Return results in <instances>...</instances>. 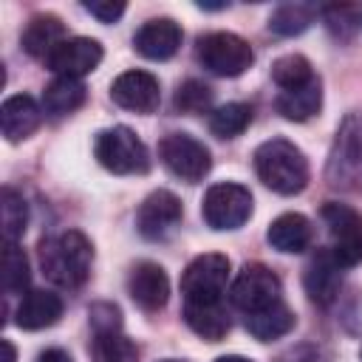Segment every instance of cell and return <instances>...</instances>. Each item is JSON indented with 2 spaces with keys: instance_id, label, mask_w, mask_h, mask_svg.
<instances>
[{
  "instance_id": "cell-2",
  "label": "cell",
  "mask_w": 362,
  "mask_h": 362,
  "mask_svg": "<svg viewBox=\"0 0 362 362\" xmlns=\"http://www.w3.org/2000/svg\"><path fill=\"white\" fill-rule=\"evenodd\" d=\"M252 161H255L257 178L277 195H297L308 184V161L303 150L288 139L263 141L255 150Z\"/></svg>"
},
{
  "instance_id": "cell-6",
  "label": "cell",
  "mask_w": 362,
  "mask_h": 362,
  "mask_svg": "<svg viewBox=\"0 0 362 362\" xmlns=\"http://www.w3.org/2000/svg\"><path fill=\"white\" fill-rule=\"evenodd\" d=\"M325 226H328V249L339 260L342 269L359 266L362 263V212H356L348 204L328 201L320 209Z\"/></svg>"
},
{
  "instance_id": "cell-8",
  "label": "cell",
  "mask_w": 362,
  "mask_h": 362,
  "mask_svg": "<svg viewBox=\"0 0 362 362\" xmlns=\"http://www.w3.org/2000/svg\"><path fill=\"white\" fill-rule=\"evenodd\" d=\"M229 280V257L209 252L189 260L181 274V294L184 303H221Z\"/></svg>"
},
{
  "instance_id": "cell-9",
  "label": "cell",
  "mask_w": 362,
  "mask_h": 362,
  "mask_svg": "<svg viewBox=\"0 0 362 362\" xmlns=\"http://www.w3.org/2000/svg\"><path fill=\"white\" fill-rule=\"evenodd\" d=\"M201 215H204L206 226H212L218 232L238 229L252 215V192L243 184H232V181L212 184L204 195Z\"/></svg>"
},
{
  "instance_id": "cell-30",
  "label": "cell",
  "mask_w": 362,
  "mask_h": 362,
  "mask_svg": "<svg viewBox=\"0 0 362 362\" xmlns=\"http://www.w3.org/2000/svg\"><path fill=\"white\" fill-rule=\"evenodd\" d=\"M272 79L283 88V90H291V88H303L314 79V71H311V62L303 57V54H286L280 59H274L272 65Z\"/></svg>"
},
{
  "instance_id": "cell-16",
  "label": "cell",
  "mask_w": 362,
  "mask_h": 362,
  "mask_svg": "<svg viewBox=\"0 0 362 362\" xmlns=\"http://www.w3.org/2000/svg\"><path fill=\"white\" fill-rule=\"evenodd\" d=\"M181 25L170 17H156L147 20L136 37H133V48L147 57V59H170L178 48H181Z\"/></svg>"
},
{
  "instance_id": "cell-32",
  "label": "cell",
  "mask_w": 362,
  "mask_h": 362,
  "mask_svg": "<svg viewBox=\"0 0 362 362\" xmlns=\"http://www.w3.org/2000/svg\"><path fill=\"white\" fill-rule=\"evenodd\" d=\"M88 320L93 334L99 331H122V311L113 303H93L88 308Z\"/></svg>"
},
{
  "instance_id": "cell-10",
  "label": "cell",
  "mask_w": 362,
  "mask_h": 362,
  "mask_svg": "<svg viewBox=\"0 0 362 362\" xmlns=\"http://www.w3.org/2000/svg\"><path fill=\"white\" fill-rule=\"evenodd\" d=\"M158 158L175 178L187 184L201 181L212 167L209 150L204 147V141L192 139L189 133H167L158 141Z\"/></svg>"
},
{
  "instance_id": "cell-29",
  "label": "cell",
  "mask_w": 362,
  "mask_h": 362,
  "mask_svg": "<svg viewBox=\"0 0 362 362\" xmlns=\"http://www.w3.org/2000/svg\"><path fill=\"white\" fill-rule=\"evenodd\" d=\"M31 283L28 257L17 243H6L3 249V288L6 294H25Z\"/></svg>"
},
{
  "instance_id": "cell-3",
  "label": "cell",
  "mask_w": 362,
  "mask_h": 362,
  "mask_svg": "<svg viewBox=\"0 0 362 362\" xmlns=\"http://www.w3.org/2000/svg\"><path fill=\"white\" fill-rule=\"evenodd\" d=\"M93 156L113 175H141L150 170V153L144 141L124 124L99 130L93 139Z\"/></svg>"
},
{
  "instance_id": "cell-5",
  "label": "cell",
  "mask_w": 362,
  "mask_h": 362,
  "mask_svg": "<svg viewBox=\"0 0 362 362\" xmlns=\"http://www.w3.org/2000/svg\"><path fill=\"white\" fill-rule=\"evenodd\" d=\"M195 59L215 76H240L252 62V45L232 31H212L198 37Z\"/></svg>"
},
{
  "instance_id": "cell-22",
  "label": "cell",
  "mask_w": 362,
  "mask_h": 362,
  "mask_svg": "<svg viewBox=\"0 0 362 362\" xmlns=\"http://www.w3.org/2000/svg\"><path fill=\"white\" fill-rule=\"evenodd\" d=\"M277 113L288 122H305L311 119L320 105H322V85H320V76H314L308 85L303 88H291V90H280L277 96Z\"/></svg>"
},
{
  "instance_id": "cell-23",
  "label": "cell",
  "mask_w": 362,
  "mask_h": 362,
  "mask_svg": "<svg viewBox=\"0 0 362 362\" xmlns=\"http://www.w3.org/2000/svg\"><path fill=\"white\" fill-rule=\"evenodd\" d=\"M85 99H88V88L82 85V79L57 76L42 90V110L51 116H65V113L79 110Z\"/></svg>"
},
{
  "instance_id": "cell-27",
  "label": "cell",
  "mask_w": 362,
  "mask_h": 362,
  "mask_svg": "<svg viewBox=\"0 0 362 362\" xmlns=\"http://www.w3.org/2000/svg\"><path fill=\"white\" fill-rule=\"evenodd\" d=\"M252 122V107L246 102H226L209 116V130L218 139H235L240 136Z\"/></svg>"
},
{
  "instance_id": "cell-31",
  "label": "cell",
  "mask_w": 362,
  "mask_h": 362,
  "mask_svg": "<svg viewBox=\"0 0 362 362\" xmlns=\"http://www.w3.org/2000/svg\"><path fill=\"white\" fill-rule=\"evenodd\" d=\"M212 105V88L198 82V79H187L184 85H178L175 90V107L184 113H204Z\"/></svg>"
},
{
  "instance_id": "cell-35",
  "label": "cell",
  "mask_w": 362,
  "mask_h": 362,
  "mask_svg": "<svg viewBox=\"0 0 362 362\" xmlns=\"http://www.w3.org/2000/svg\"><path fill=\"white\" fill-rule=\"evenodd\" d=\"M0 348H3V362H17V354H14V345H11L8 339H3V342H0Z\"/></svg>"
},
{
  "instance_id": "cell-11",
  "label": "cell",
  "mask_w": 362,
  "mask_h": 362,
  "mask_svg": "<svg viewBox=\"0 0 362 362\" xmlns=\"http://www.w3.org/2000/svg\"><path fill=\"white\" fill-rule=\"evenodd\" d=\"M181 215H184V206L178 195H173L170 189H156L139 204L136 229L147 240H161L181 223Z\"/></svg>"
},
{
  "instance_id": "cell-14",
  "label": "cell",
  "mask_w": 362,
  "mask_h": 362,
  "mask_svg": "<svg viewBox=\"0 0 362 362\" xmlns=\"http://www.w3.org/2000/svg\"><path fill=\"white\" fill-rule=\"evenodd\" d=\"M127 294L130 300L141 308V311H158L167 305L170 297V277L167 272L153 263V260H141L130 269L127 277Z\"/></svg>"
},
{
  "instance_id": "cell-26",
  "label": "cell",
  "mask_w": 362,
  "mask_h": 362,
  "mask_svg": "<svg viewBox=\"0 0 362 362\" xmlns=\"http://www.w3.org/2000/svg\"><path fill=\"white\" fill-rule=\"evenodd\" d=\"M317 8L305 6V3H283L269 14V31L280 34V37H297L303 34L311 23H314Z\"/></svg>"
},
{
  "instance_id": "cell-20",
  "label": "cell",
  "mask_w": 362,
  "mask_h": 362,
  "mask_svg": "<svg viewBox=\"0 0 362 362\" xmlns=\"http://www.w3.org/2000/svg\"><path fill=\"white\" fill-rule=\"evenodd\" d=\"M62 40H68V37H65V25H62L59 17H54V14H34V17L28 20L23 37H20V45H23V51H25L28 57H37V59L45 62V57H48Z\"/></svg>"
},
{
  "instance_id": "cell-38",
  "label": "cell",
  "mask_w": 362,
  "mask_h": 362,
  "mask_svg": "<svg viewBox=\"0 0 362 362\" xmlns=\"http://www.w3.org/2000/svg\"><path fill=\"white\" fill-rule=\"evenodd\" d=\"M359 356H362V351H359Z\"/></svg>"
},
{
  "instance_id": "cell-36",
  "label": "cell",
  "mask_w": 362,
  "mask_h": 362,
  "mask_svg": "<svg viewBox=\"0 0 362 362\" xmlns=\"http://www.w3.org/2000/svg\"><path fill=\"white\" fill-rule=\"evenodd\" d=\"M215 362H252V359H246V356H238V354H229V356H218Z\"/></svg>"
},
{
  "instance_id": "cell-34",
  "label": "cell",
  "mask_w": 362,
  "mask_h": 362,
  "mask_svg": "<svg viewBox=\"0 0 362 362\" xmlns=\"http://www.w3.org/2000/svg\"><path fill=\"white\" fill-rule=\"evenodd\" d=\"M37 362H74V359H71L68 351H62V348H48V351H42V354L37 356Z\"/></svg>"
},
{
  "instance_id": "cell-13",
  "label": "cell",
  "mask_w": 362,
  "mask_h": 362,
  "mask_svg": "<svg viewBox=\"0 0 362 362\" xmlns=\"http://www.w3.org/2000/svg\"><path fill=\"white\" fill-rule=\"evenodd\" d=\"M110 99L133 113H153L161 102V85L150 71H124L110 85Z\"/></svg>"
},
{
  "instance_id": "cell-18",
  "label": "cell",
  "mask_w": 362,
  "mask_h": 362,
  "mask_svg": "<svg viewBox=\"0 0 362 362\" xmlns=\"http://www.w3.org/2000/svg\"><path fill=\"white\" fill-rule=\"evenodd\" d=\"M311 238H314L311 221L300 212H283L266 229V240L272 243V249L286 252V255L305 252L311 246Z\"/></svg>"
},
{
  "instance_id": "cell-25",
  "label": "cell",
  "mask_w": 362,
  "mask_h": 362,
  "mask_svg": "<svg viewBox=\"0 0 362 362\" xmlns=\"http://www.w3.org/2000/svg\"><path fill=\"white\" fill-rule=\"evenodd\" d=\"M93 362H139V348L122 331H99L90 339Z\"/></svg>"
},
{
  "instance_id": "cell-19",
  "label": "cell",
  "mask_w": 362,
  "mask_h": 362,
  "mask_svg": "<svg viewBox=\"0 0 362 362\" xmlns=\"http://www.w3.org/2000/svg\"><path fill=\"white\" fill-rule=\"evenodd\" d=\"M62 317V300L54 291L45 288H31L23 294L17 311H14V322L25 331H40L54 325Z\"/></svg>"
},
{
  "instance_id": "cell-28",
  "label": "cell",
  "mask_w": 362,
  "mask_h": 362,
  "mask_svg": "<svg viewBox=\"0 0 362 362\" xmlns=\"http://www.w3.org/2000/svg\"><path fill=\"white\" fill-rule=\"evenodd\" d=\"M0 212H3V238L6 243H17L28 223V206L23 195L11 187H3L0 192Z\"/></svg>"
},
{
  "instance_id": "cell-1",
  "label": "cell",
  "mask_w": 362,
  "mask_h": 362,
  "mask_svg": "<svg viewBox=\"0 0 362 362\" xmlns=\"http://www.w3.org/2000/svg\"><path fill=\"white\" fill-rule=\"evenodd\" d=\"M37 255H40L42 274L59 288H79L90 274L93 246L76 229L42 238L37 246Z\"/></svg>"
},
{
  "instance_id": "cell-33",
  "label": "cell",
  "mask_w": 362,
  "mask_h": 362,
  "mask_svg": "<svg viewBox=\"0 0 362 362\" xmlns=\"http://www.w3.org/2000/svg\"><path fill=\"white\" fill-rule=\"evenodd\" d=\"M82 8L88 14H93L99 23H116L124 14V3L122 0H88V3H82Z\"/></svg>"
},
{
  "instance_id": "cell-37",
  "label": "cell",
  "mask_w": 362,
  "mask_h": 362,
  "mask_svg": "<svg viewBox=\"0 0 362 362\" xmlns=\"http://www.w3.org/2000/svg\"><path fill=\"white\" fill-rule=\"evenodd\" d=\"M161 362H184V359H161Z\"/></svg>"
},
{
  "instance_id": "cell-7",
  "label": "cell",
  "mask_w": 362,
  "mask_h": 362,
  "mask_svg": "<svg viewBox=\"0 0 362 362\" xmlns=\"http://www.w3.org/2000/svg\"><path fill=\"white\" fill-rule=\"evenodd\" d=\"M229 300L243 314H255L283 300V283L266 263H246L229 286Z\"/></svg>"
},
{
  "instance_id": "cell-24",
  "label": "cell",
  "mask_w": 362,
  "mask_h": 362,
  "mask_svg": "<svg viewBox=\"0 0 362 362\" xmlns=\"http://www.w3.org/2000/svg\"><path fill=\"white\" fill-rule=\"evenodd\" d=\"M294 311L280 300L263 311H255V314H246V331L260 339V342H272V339H280L286 337L291 328H294Z\"/></svg>"
},
{
  "instance_id": "cell-12",
  "label": "cell",
  "mask_w": 362,
  "mask_h": 362,
  "mask_svg": "<svg viewBox=\"0 0 362 362\" xmlns=\"http://www.w3.org/2000/svg\"><path fill=\"white\" fill-rule=\"evenodd\" d=\"M102 57H105V51H102V45L96 40H90V37H68L45 57V68L54 71L57 76L82 79L85 74L99 68Z\"/></svg>"
},
{
  "instance_id": "cell-21",
  "label": "cell",
  "mask_w": 362,
  "mask_h": 362,
  "mask_svg": "<svg viewBox=\"0 0 362 362\" xmlns=\"http://www.w3.org/2000/svg\"><path fill=\"white\" fill-rule=\"evenodd\" d=\"M184 322L206 342H221L229 334V314L223 303H184Z\"/></svg>"
},
{
  "instance_id": "cell-17",
  "label": "cell",
  "mask_w": 362,
  "mask_h": 362,
  "mask_svg": "<svg viewBox=\"0 0 362 362\" xmlns=\"http://www.w3.org/2000/svg\"><path fill=\"white\" fill-rule=\"evenodd\" d=\"M42 122V107L28 96V93H17L8 96L0 105V127L6 141H23L28 139Z\"/></svg>"
},
{
  "instance_id": "cell-15",
  "label": "cell",
  "mask_w": 362,
  "mask_h": 362,
  "mask_svg": "<svg viewBox=\"0 0 362 362\" xmlns=\"http://www.w3.org/2000/svg\"><path fill=\"white\" fill-rule=\"evenodd\" d=\"M303 286H305V294L317 305H331L337 300L339 286H342V266L331 255L328 246L320 249V252H314V257L308 260L305 274H303Z\"/></svg>"
},
{
  "instance_id": "cell-4",
  "label": "cell",
  "mask_w": 362,
  "mask_h": 362,
  "mask_svg": "<svg viewBox=\"0 0 362 362\" xmlns=\"http://www.w3.org/2000/svg\"><path fill=\"white\" fill-rule=\"evenodd\" d=\"M325 178L331 187L354 189L362 187V113H351L331 144Z\"/></svg>"
}]
</instances>
